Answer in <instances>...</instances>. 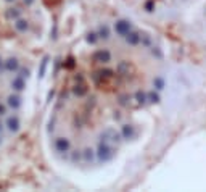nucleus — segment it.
Instances as JSON below:
<instances>
[{
  "instance_id": "5",
  "label": "nucleus",
  "mask_w": 206,
  "mask_h": 192,
  "mask_svg": "<svg viewBox=\"0 0 206 192\" xmlns=\"http://www.w3.org/2000/svg\"><path fill=\"white\" fill-rule=\"evenodd\" d=\"M124 37H126V41H127L130 45H135V44L140 42V37H142V36H138L137 33H127Z\"/></svg>"
},
{
  "instance_id": "14",
  "label": "nucleus",
  "mask_w": 206,
  "mask_h": 192,
  "mask_svg": "<svg viewBox=\"0 0 206 192\" xmlns=\"http://www.w3.org/2000/svg\"><path fill=\"white\" fill-rule=\"evenodd\" d=\"M32 2H34V0H24V3H28V5H31Z\"/></svg>"
},
{
  "instance_id": "10",
  "label": "nucleus",
  "mask_w": 206,
  "mask_h": 192,
  "mask_svg": "<svg viewBox=\"0 0 206 192\" xmlns=\"http://www.w3.org/2000/svg\"><path fill=\"white\" fill-rule=\"evenodd\" d=\"M148 99H150V102H158V100H160V97H158L156 94H153V92L148 95Z\"/></svg>"
},
{
  "instance_id": "15",
  "label": "nucleus",
  "mask_w": 206,
  "mask_h": 192,
  "mask_svg": "<svg viewBox=\"0 0 206 192\" xmlns=\"http://www.w3.org/2000/svg\"><path fill=\"white\" fill-rule=\"evenodd\" d=\"M7 2H15V0H7Z\"/></svg>"
},
{
  "instance_id": "11",
  "label": "nucleus",
  "mask_w": 206,
  "mask_h": 192,
  "mask_svg": "<svg viewBox=\"0 0 206 192\" xmlns=\"http://www.w3.org/2000/svg\"><path fill=\"white\" fill-rule=\"evenodd\" d=\"M137 99H138V102H142V103H143L147 97H145V94H140V92H138V94H137Z\"/></svg>"
},
{
  "instance_id": "6",
  "label": "nucleus",
  "mask_w": 206,
  "mask_h": 192,
  "mask_svg": "<svg viewBox=\"0 0 206 192\" xmlns=\"http://www.w3.org/2000/svg\"><path fill=\"white\" fill-rule=\"evenodd\" d=\"M82 158H84V162H87V163L94 162L95 160V152L92 149H85L84 152H82Z\"/></svg>"
},
{
  "instance_id": "8",
  "label": "nucleus",
  "mask_w": 206,
  "mask_h": 192,
  "mask_svg": "<svg viewBox=\"0 0 206 192\" xmlns=\"http://www.w3.org/2000/svg\"><path fill=\"white\" fill-rule=\"evenodd\" d=\"M15 28L18 29L20 33H26L29 26H28V21H24V20H18V21L15 23Z\"/></svg>"
},
{
  "instance_id": "12",
  "label": "nucleus",
  "mask_w": 206,
  "mask_h": 192,
  "mask_svg": "<svg viewBox=\"0 0 206 192\" xmlns=\"http://www.w3.org/2000/svg\"><path fill=\"white\" fill-rule=\"evenodd\" d=\"M95 36H97V34H90V37H89V42H90V44H95V42H97V37H95Z\"/></svg>"
},
{
  "instance_id": "13",
  "label": "nucleus",
  "mask_w": 206,
  "mask_h": 192,
  "mask_svg": "<svg viewBox=\"0 0 206 192\" xmlns=\"http://www.w3.org/2000/svg\"><path fill=\"white\" fill-rule=\"evenodd\" d=\"M155 83H156V86H158V89H163V79H160V78H158Z\"/></svg>"
},
{
  "instance_id": "9",
  "label": "nucleus",
  "mask_w": 206,
  "mask_h": 192,
  "mask_svg": "<svg viewBox=\"0 0 206 192\" xmlns=\"http://www.w3.org/2000/svg\"><path fill=\"white\" fill-rule=\"evenodd\" d=\"M98 34H100V36H98L100 39H108L110 37V29H108V26H102L100 28V33H98Z\"/></svg>"
},
{
  "instance_id": "1",
  "label": "nucleus",
  "mask_w": 206,
  "mask_h": 192,
  "mask_svg": "<svg viewBox=\"0 0 206 192\" xmlns=\"http://www.w3.org/2000/svg\"><path fill=\"white\" fill-rule=\"evenodd\" d=\"M97 157L100 162H108V160H111L114 157V149L110 145L108 142L102 141L100 145H98V152H97Z\"/></svg>"
},
{
  "instance_id": "2",
  "label": "nucleus",
  "mask_w": 206,
  "mask_h": 192,
  "mask_svg": "<svg viewBox=\"0 0 206 192\" xmlns=\"http://www.w3.org/2000/svg\"><path fill=\"white\" fill-rule=\"evenodd\" d=\"M130 28H132V26H130L127 21H118L116 25H114V29H116V33H118L119 36H122V37H124L127 33H130Z\"/></svg>"
},
{
  "instance_id": "3",
  "label": "nucleus",
  "mask_w": 206,
  "mask_h": 192,
  "mask_svg": "<svg viewBox=\"0 0 206 192\" xmlns=\"http://www.w3.org/2000/svg\"><path fill=\"white\" fill-rule=\"evenodd\" d=\"M55 149L58 150V152H68L71 149V144L68 139H64V137H58L55 141Z\"/></svg>"
},
{
  "instance_id": "7",
  "label": "nucleus",
  "mask_w": 206,
  "mask_h": 192,
  "mask_svg": "<svg viewBox=\"0 0 206 192\" xmlns=\"http://www.w3.org/2000/svg\"><path fill=\"white\" fill-rule=\"evenodd\" d=\"M134 134H135V131L132 126H127V124L122 126V136H124V139H132Z\"/></svg>"
},
{
  "instance_id": "4",
  "label": "nucleus",
  "mask_w": 206,
  "mask_h": 192,
  "mask_svg": "<svg viewBox=\"0 0 206 192\" xmlns=\"http://www.w3.org/2000/svg\"><path fill=\"white\" fill-rule=\"evenodd\" d=\"M94 58L97 61H102V63H108L111 60V53L108 50H98L95 55H94Z\"/></svg>"
}]
</instances>
